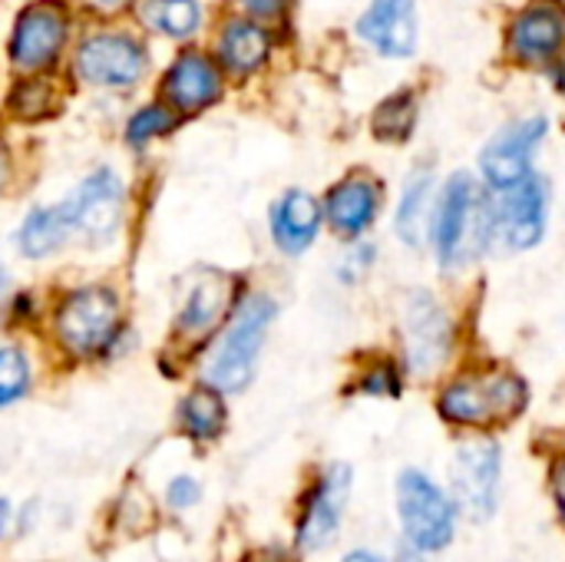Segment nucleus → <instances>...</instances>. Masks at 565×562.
Returning a JSON list of instances; mask_svg holds the SVG:
<instances>
[{
    "label": "nucleus",
    "instance_id": "obj_1",
    "mask_svg": "<svg viewBox=\"0 0 565 562\" xmlns=\"http://www.w3.org/2000/svg\"><path fill=\"white\" fill-rule=\"evenodd\" d=\"M275 301L268 295H248L222 331L218 344L205 358V381L215 391H242L258 364L265 335L275 321Z\"/></svg>",
    "mask_w": 565,
    "mask_h": 562
},
{
    "label": "nucleus",
    "instance_id": "obj_2",
    "mask_svg": "<svg viewBox=\"0 0 565 562\" xmlns=\"http://www.w3.org/2000/svg\"><path fill=\"white\" fill-rule=\"evenodd\" d=\"M526 397H530L526 384L516 374L507 371L463 374L440 391L437 411L447 424L457 427H493L520 417Z\"/></svg>",
    "mask_w": 565,
    "mask_h": 562
},
{
    "label": "nucleus",
    "instance_id": "obj_3",
    "mask_svg": "<svg viewBox=\"0 0 565 562\" xmlns=\"http://www.w3.org/2000/svg\"><path fill=\"white\" fill-rule=\"evenodd\" d=\"M457 513L454 497L424 470L411 467L397 477V520L407 547L427 556L444 553L457 537Z\"/></svg>",
    "mask_w": 565,
    "mask_h": 562
},
{
    "label": "nucleus",
    "instance_id": "obj_4",
    "mask_svg": "<svg viewBox=\"0 0 565 562\" xmlns=\"http://www.w3.org/2000/svg\"><path fill=\"white\" fill-rule=\"evenodd\" d=\"M493 219L483 215L480 199H477V185L470 176H454L430 215V238H434V252L440 258L444 268H457L473 245H480L477 238H483V225H490Z\"/></svg>",
    "mask_w": 565,
    "mask_h": 562
},
{
    "label": "nucleus",
    "instance_id": "obj_5",
    "mask_svg": "<svg viewBox=\"0 0 565 562\" xmlns=\"http://www.w3.org/2000/svg\"><path fill=\"white\" fill-rule=\"evenodd\" d=\"M53 325H56V341L70 354L89 358L116 338L119 298L113 288H103V285L76 288L60 301Z\"/></svg>",
    "mask_w": 565,
    "mask_h": 562
},
{
    "label": "nucleus",
    "instance_id": "obj_6",
    "mask_svg": "<svg viewBox=\"0 0 565 562\" xmlns=\"http://www.w3.org/2000/svg\"><path fill=\"white\" fill-rule=\"evenodd\" d=\"M454 503L473 523H487L500 507L503 490V450L497 441L477 437L457 447L450 467Z\"/></svg>",
    "mask_w": 565,
    "mask_h": 562
},
{
    "label": "nucleus",
    "instance_id": "obj_7",
    "mask_svg": "<svg viewBox=\"0 0 565 562\" xmlns=\"http://www.w3.org/2000/svg\"><path fill=\"white\" fill-rule=\"evenodd\" d=\"M401 335H404V361L407 371L417 378H430L444 368L454 348V321L447 308L430 291H407L401 311Z\"/></svg>",
    "mask_w": 565,
    "mask_h": 562
},
{
    "label": "nucleus",
    "instance_id": "obj_8",
    "mask_svg": "<svg viewBox=\"0 0 565 562\" xmlns=\"http://www.w3.org/2000/svg\"><path fill=\"white\" fill-rule=\"evenodd\" d=\"M73 70L86 86L99 89H129L146 73V50L136 36L103 30L86 36L76 46Z\"/></svg>",
    "mask_w": 565,
    "mask_h": 562
},
{
    "label": "nucleus",
    "instance_id": "obj_9",
    "mask_svg": "<svg viewBox=\"0 0 565 562\" xmlns=\"http://www.w3.org/2000/svg\"><path fill=\"white\" fill-rule=\"evenodd\" d=\"M122 179L113 169H96L60 205L79 238H86L89 245H106L122 222Z\"/></svg>",
    "mask_w": 565,
    "mask_h": 562
},
{
    "label": "nucleus",
    "instance_id": "obj_10",
    "mask_svg": "<svg viewBox=\"0 0 565 562\" xmlns=\"http://www.w3.org/2000/svg\"><path fill=\"white\" fill-rule=\"evenodd\" d=\"M550 129L546 116H526L507 129H500L480 152V176L493 192H507L530 179L533 156Z\"/></svg>",
    "mask_w": 565,
    "mask_h": 562
},
{
    "label": "nucleus",
    "instance_id": "obj_11",
    "mask_svg": "<svg viewBox=\"0 0 565 562\" xmlns=\"http://www.w3.org/2000/svg\"><path fill=\"white\" fill-rule=\"evenodd\" d=\"M66 30L70 20L56 3H33L20 10L10 33V63L23 73H36L50 66L66 43Z\"/></svg>",
    "mask_w": 565,
    "mask_h": 562
},
{
    "label": "nucleus",
    "instance_id": "obj_12",
    "mask_svg": "<svg viewBox=\"0 0 565 562\" xmlns=\"http://www.w3.org/2000/svg\"><path fill=\"white\" fill-rule=\"evenodd\" d=\"M546 209H550L546 182L523 179L520 185L507 189L500 205L490 212L497 238L513 252H526L540 245L546 235Z\"/></svg>",
    "mask_w": 565,
    "mask_h": 562
},
{
    "label": "nucleus",
    "instance_id": "obj_13",
    "mask_svg": "<svg viewBox=\"0 0 565 562\" xmlns=\"http://www.w3.org/2000/svg\"><path fill=\"white\" fill-rule=\"evenodd\" d=\"M351 480H354V474L348 464H331L321 474V480L315 484V490L308 494L301 520H298V547L305 553L324 550L338 537L341 517H344V507L351 497Z\"/></svg>",
    "mask_w": 565,
    "mask_h": 562
},
{
    "label": "nucleus",
    "instance_id": "obj_14",
    "mask_svg": "<svg viewBox=\"0 0 565 562\" xmlns=\"http://www.w3.org/2000/svg\"><path fill=\"white\" fill-rule=\"evenodd\" d=\"M358 36L387 60H407L417 50L414 0H374L358 17Z\"/></svg>",
    "mask_w": 565,
    "mask_h": 562
},
{
    "label": "nucleus",
    "instance_id": "obj_15",
    "mask_svg": "<svg viewBox=\"0 0 565 562\" xmlns=\"http://www.w3.org/2000/svg\"><path fill=\"white\" fill-rule=\"evenodd\" d=\"M565 43V10L553 0H536L510 23V50L523 63L553 60Z\"/></svg>",
    "mask_w": 565,
    "mask_h": 562
},
{
    "label": "nucleus",
    "instance_id": "obj_16",
    "mask_svg": "<svg viewBox=\"0 0 565 562\" xmlns=\"http://www.w3.org/2000/svg\"><path fill=\"white\" fill-rule=\"evenodd\" d=\"M162 93L179 113H202L222 96V73L205 53H182L162 76Z\"/></svg>",
    "mask_w": 565,
    "mask_h": 562
},
{
    "label": "nucleus",
    "instance_id": "obj_17",
    "mask_svg": "<svg viewBox=\"0 0 565 562\" xmlns=\"http://www.w3.org/2000/svg\"><path fill=\"white\" fill-rule=\"evenodd\" d=\"M321 205L311 192L305 189H288L275 205H271V238L285 255H301L315 245L318 229H321Z\"/></svg>",
    "mask_w": 565,
    "mask_h": 562
},
{
    "label": "nucleus",
    "instance_id": "obj_18",
    "mask_svg": "<svg viewBox=\"0 0 565 562\" xmlns=\"http://www.w3.org/2000/svg\"><path fill=\"white\" fill-rule=\"evenodd\" d=\"M377 209H381V189L367 176H348L328 192V202H324V215L331 229L348 238L364 235L374 225Z\"/></svg>",
    "mask_w": 565,
    "mask_h": 562
},
{
    "label": "nucleus",
    "instance_id": "obj_19",
    "mask_svg": "<svg viewBox=\"0 0 565 562\" xmlns=\"http://www.w3.org/2000/svg\"><path fill=\"white\" fill-rule=\"evenodd\" d=\"M434 176L427 169L407 176L401 202H397V215H394V229L401 235V242L407 248H420L427 232H430V215H434Z\"/></svg>",
    "mask_w": 565,
    "mask_h": 562
},
{
    "label": "nucleus",
    "instance_id": "obj_20",
    "mask_svg": "<svg viewBox=\"0 0 565 562\" xmlns=\"http://www.w3.org/2000/svg\"><path fill=\"white\" fill-rule=\"evenodd\" d=\"M268 60V33L255 20H228L218 36V63L235 73L248 76Z\"/></svg>",
    "mask_w": 565,
    "mask_h": 562
},
{
    "label": "nucleus",
    "instance_id": "obj_21",
    "mask_svg": "<svg viewBox=\"0 0 565 562\" xmlns=\"http://www.w3.org/2000/svg\"><path fill=\"white\" fill-rule=\"evenodd\" d=\"M228 305V282L222 275H205L199 278L179 311V331L189 338H199L205 331H212L218 325V318L225 315Z\"/></svg>",
    "mask_w": 565,
    "mask_h": 562
},
{
    "label": "nucleus",
    "instance_id": "obj_22",
    "mask_svg": "<svg viewBox=\"0 0 565 562\" xmlns=\"http://www.w3.org/2000/svg\"><path fill=\"white\" fill-rule=\"evenodd\" d=\"M70 235H73V229H70V219H66L63 205H40V209H33V212L20 222L13 242H17V252H20L23 258H46V255H53Z\"/></svg>",
    "mask_w": 565,
    "mask_h": 562
},
{
    "label": "nucleus",
    "instance_id": "obj_23",
    "mask_svg": "<svg viewBox=\"0 0 565 562\" xmlns=\"http://www.w3.org/2000/svg\"><path fill=\"white\" fill-rule=\"evenodd\" d=\"M179 421L182 431L192 441H215L225 427V404L222 394L209 384V388H195L192 394H185V401L179 404Z\"/></svg>",
    "mask_w": 565,
    "mask_h": 562
},
{
    "label": "nucleus",
    "instance_id": "obj_24",
    "mask_svg": "<svg viewBox=\"0 0 565 562\" xmlns=\"http://www.w3.org/2000/svg\"><path fill=\"white\" fill-rule=\"evenodd\" d=\"M142 20L172 40H185L202 26V7L199 0H146Z\"/></svg>",
    "mask_w": 565,
    "mask_h": 562
},
{
    "label": "nucleus",
    "instance_id": "obj_25",
    "mask_svg": "<svg viewBox=\"0 0 565 562\" xmlns=\"http://www.w3.org/2000/svg\"><path fill=\"white\" fill-rule=\"evenodd\" d=\"M414 123H417V99L411 93L387 96L377 106V113H374V132L384 142H404V139H411Z\"/></svg>",
    "mask_w": 565,
    "mask_h": 562
},
{
    "label": "nucleus",
    "instance_id": "obj_26",
    "mask_svg": "<svg viewBox=\"0 0 565 562\" xmlns=\"http://www.w3.org/2000/svg\"><path fill=\"white\" fill-rule=\"evenodd\" d=\"M175 126H179V116H175L169 106H162V103H149V106L136 109V113L129 116V123H126V142H129V146H136V149H142L146 142L169 136Z\"/></svg>",
    "mask_w": 565,
    "mask_h": 562
},
{
    "label": "nucleus",
    "instance_id": "obj_27",
    "mask_svg": "<svg viewBox=\"0 0 565 562\" xmlns=\"http://www.w3.org/2000/svg\"><path fill=\"white\" fill-rule=\"evenodd\" d=\"M30 388V361L20 348H0V407L20 401Z\"/></svg>",
    "mask_w": 565,
    "mask_h": 562
},
{
    "label": "nucleus",
    "instance_id": "obj_28",
    "mask_svg": "<svg viewBox=\"0 0 565 562\" xmlns=\"http://www.w3.org/2000/svg\"><path fill=\"white\" fill-rule=\"evenodd\" d=\"M10 106H13L17 116H23V119H33V116H36L33 109H53L50 79H23V83L13 89Z\"/></svg>",
    "mask_w": 565,
    "mask_h": 562
},
{
    "label": "nucleus",
    "instance_id": "obj_29",
    "mask_svg": "<svg viewBox=\"0 0 565 562\" xmlns=\"http://www.w3.org/2000/svg\"><path fill=\"white\" fill-rule=\"evenodd\" d=\"M361 391L374 394V397H394V394H401V378H397V371L391 364H377L374 371L364 374Z\"/></svg>",
    "mask_w": 565,
    "mask_h": 562
},
{
    "label": "nucleus",
    "instance_id": "obj_30",
    "mask_svg": "<svg viewBox=\"0 0 565 562\" xmlns=\"http://www.w3.org/2000/svg\"><path fill=\"white\" fill-rule=\"evenodd\" d=\"M374 265V245H354L348 255H344V262H341V278L344 282H354V278H361V275H367V268Z\"/></svg>",
    "mask_w": 565,
    "mask_h": 562
},
{
    "label": "nucleus",
    "instance_id": "obj_31",
    "mask_svg": "<svg viewBox=\"0 0 565 562\" xmlns=\"http://www.w3.org/2000/svg\"><path fill=\"white\" fill-rule=\"evenodd\" d=\"M199 497H202V487H199L192 477H175V480L169 484V490H166V500H169V507H175V510L195 507Z\"/></svg>",
    "mask_w": 565,
    "mask_h": 562
},
{
    "label": "nucleus",
    "instance_id": "obj_32",
    "mask_svg": "<svg viewBox=\"0 0 565 562\" xmlns=\"http://www.w3.org/2000/svg\"><path fill=\"white\" fill-rule=\"evenodd\" d=\"M553 500H556V510L565 523V457H559L553 467Z\"/></svg>",
    "mask_w": 565,
    "mask_h": 562
},
{
    "label": "nucleus",
    "instance_id": "obj_33",
    "mask_svg": "<svg viewBox=\"0 0 565 562\" xmlns=\"http://www.w3.org/2000/svg\"><path fill=\"white\" fill-rule=\"evenodd\" d=\"M242 10H248L252 17H271L285 7V0H238Z\"/></svg>",
    "mask_w": 565,
    "mask_h": 562
},
{
    "label": "nucleus",
    "instance_id": "obj_34",
    "mask_svg": "<svg viewBox=\"0 0 565 562\" xmlns=\"http://www.w3.org/2000/svg\"><path fill=\"white\" fill-rule=\"evenodd\" d=\"M394 562H427V553H420V550H414V547L401 543V550H397Z\"/></svg>",
    "mask_w": 565,
    "mask_h": 562
},
{
    "label": "nucleus",
    "instance_id": "obj_35",
    "mask_svg": "<svg viewBox=\"0 0 565 562\" xmlns=\"http://www.w3.org/2000/svg\"><path fill=\"white\" fill-rule=\"evenodd\" d=\"M341 562H384L377 553H371V550H354V553H348Z\"/></svg>",
    "mask_w": 565,
    "mask_h": 562
},
{
    "label": "nucleus",
    "instance_id": "obj_36",
    "mask_svg": "<svg viewBox=\"0 0 565 562\" xmlns=\"http://www.w3.org/2000/svg\"><path fill=\"white\" fill-rule=\"evenodd\" d=\"M245 562H288V560H285V553H278V550H268V553H255V556H248Z\"/></svg>",
    "mask_w": 565,
    "mask_h": 562
},
{
    "label": "nucleus",
    "instance_id": "obj_37",
    "mask_svg": "<svg viewBox=\"0 0 565 562\" xmlns=\"http://www.w3.org/2000/svg\"><path fill=\"white\" fill-rule=\"evenodd\" d=\"M10 530V503L7 500H0V537Z\"/></svg>",
    "mask_w": 565,
    "mask_h": 562
},
{
    "label": "nucleus",
    "instance_id": "obj_38",
    "mask_svg": "<svg viewBox=\"0 0 565 562\" xmlns=\"http://www.w3.org/2000/svg\"><path fill=\"white\" fill-rule=\"evenodd\" d=\"M7 179H10V162H7V152L0 149V192H3V185H7Z\"/></svg>",
    "mask_w": 565,
    "mask_h": 562
},
{
    "label": "nucleus",
    "instance_id": "obj_39",
    "mask_svg": "<svg viewBox=\"0 0 565 562\" xmlns=\"http://www.w3.org/2000/svg\"><path fill=\"white\" fill-rule=\"evenodd\" d=\"M89 7H99V10H116V7H122L126 0H86Z\"/></svg>",
    "mask_w": 565,
    "mask_h": 562
},
{
    "label": "nucleus",
    "instance_id": "obj_40",
    "mask_svg": "<svg viewBox=\"0 0 565 562\" xmlns=\"http://www.w3.org/2000/svg\"><path fill=\"white\" fill-rule=\"evenodd\" d=\"M7 291V272H3V265H0V295Z\"/></svg>",
    "mask_w": 565,
    "mask_h": 562
},
{
    "label": "nucleus",
    "instance_id": "obj_41",
    "mask_svg": "<svg viewBox=\"0 0 565 562\" xmlns=\"http://www.w3.org/2000/svg\"><path fill=\"white\" fill-rule=\"evenodd\" d=\"M559 86H563V93H565V60H563V66H559Z\"/></svg>",
    "mask_w": 565,
    "mask_h": 562
}]
</instances>
